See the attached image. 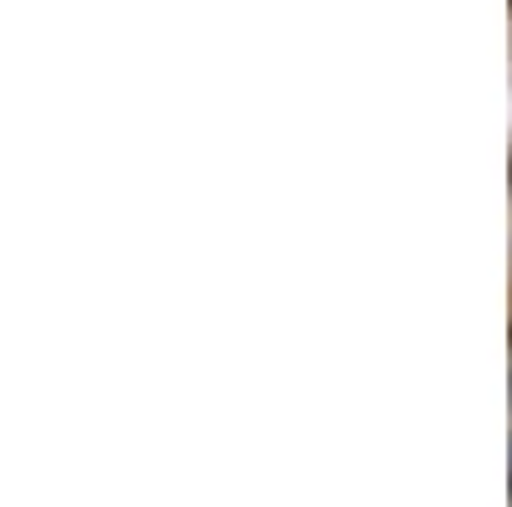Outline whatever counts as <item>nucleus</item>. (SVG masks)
<instances>
[{"instance_id":"1","label":"nucleus","mask_w":512,"mask_h":507,"mask_svg":"<svg viewBox=\"0 0 512 507\" xmlns=\"http://www.w3.org/2000/svg\"><path fill=\"white\" fill-rule=\"evenodd\" d=\"M507 497H512V446H507Z\"/></svg>"}]
</instances>
